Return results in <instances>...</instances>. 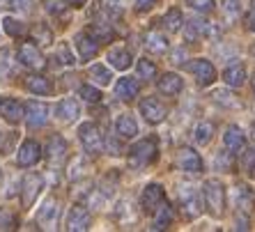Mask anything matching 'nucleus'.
Returning <instances> with one entry per match:
<instances>
[{"label": "nucleus", "instance_id": "obj_42", "mask_svg": "<svg viewBox=\"0 0 255 232\" xmlns=\"http://www.w3.org/2000/svg\"><path fill=\"white\" fill-rule=\"evenodd\" d=\"M78 97L88 104H99L101 102V92L97 88H92V85H81V88H78Z\"/></svg>", "mask_w": 255, "mask_h": 232}, {"label": "nucleus", "instance_id": "obj_40", "mask_svg": "<svg viewBox=\"0 0 255 232\" xmlns=\"http://www.w3.org/2000/svg\"><path fill=\"white\" fill-rule=\"evenodd\" d=\"M2 28H5V32H7L9 37H14V39H18V37L25 35L23 23H21V21H16V18H12V16L2 18Z\"/></svg>", "mask_w": 255, "mask_h": 232}, {"label": "nucleus", "instance_id": "obj_38", "mask_svg": "<svg viewBox=\"0 0 255 232\" xmlns=\"http://www.w3.org/2000/svg\"><path fill=\"white\" fill-rule=\"evenodd\" d=\"M69 7H71L69 0H44V9H46V14H51V16H62Z\"/></svg>", "mask_w": 255, "mask_h": 232}, {"label": "nucleus", "instance_id": "obj_19", "mask_svg": "<svg viewBox=\"0 0 255 232\" xmlns=\"http://www.w3.org/2000/svg\"><path fill=\"white\" fill-rule=\"evenodd\" d=\"M90 221H92V216H90L88 209H85L83 205H74V207L69 209V214H67V230L83 232L90 228Z\"/></svg>", "mask_w": 255, "mask_h": 232}, {"label": "nucleus", "instance_id": "obj_55", "mask_svg": "<svg viewBox=\"0 0 255 232\" xmlns=\"http://www.w3.org/2000/svg\"><path fill=\"white\" fill-rule=\"evenodd\" d=\"M251 131H253V138H255V122H253V126H251Z\"/></svg>", "mask_w": 255, "mask_h": 232}, {"label": "nucleus", "instance_id": "obj_35", "mask_svg": "<svg viewBox=\"0 0 255 232\" xmlns=\"http://www.w3.org/2000/svg\"><path fill=\"white\" fill-rule=\"evenodd\" d=\"M32 39L39 46H48V44H53V30L48 28L46 23H37L35 30H32Z\"/></svg>", "mask_w": 255, "mask_h": 232}, {"label": "nucleus", "instance_id": "obj_58", "mask_svg": "<svg viewBox=\"0 0 255 232\" xmlns=\"http://www.w3.org/2000/svg\"><path fill=\"white\" fill-rule=\"evenodd\" d=\"M0 136H2V133H0Z\"/></svg>", "mask_w": 255, "mask_h": 232}, {"label": "nucleus", "instance_id": "obj_15", "mask_svg": "<svg viewBox=\"0 0 255 232\" xmlns=\"http://www.w3.org/2000/svg\"><path fill=\"white\" fill-rule=\"evenodd\" d=\"M39 159H42V145L37 143V140H32V138L23 140V145H21L18 152H16V163L18 166L30 168V166H35Z\"/></svg>", "mask_w": 255, "mask_h": 232}, {"label": "nucleus", "instance_id": "obj_7", "mask_svg": "<svg viewBox=\"0 0 255 232\" xmlns=\"http://www.w3.org/2000/svg\"><path fill=\"white\" fill-rule=\"evenodd\" d=\"M140 115L145 117L147 124H161L168 115V108L163 106V102L156 99V97H145L140 102Z\"/></svg>", "mask_w": 255, "mask_h": 232}, {"label": "nucleus", "instance_id": "obj_48", "mask_svg": "<svg viewBox=\"0 0 255 232\" xmlns=\"http://www.w3.org/2000/svg\"><path fill=\"white\" fill-rule=\"evenodd\" d=\"M32 0H12V7L14 9H18V12H23V14H30L32 12Z\"/></svg>", "mask_w": 255, "mask_h": 232}, {"label": "nucleus", "instance_id": "obj_16", "mask_svg": "<svg viewBox=\"0 0 255 232\" xmlns=\"http://www.w3.org/2000/svg\"><path fill=\"white\" fill-rule=\"evenodd\" d=\"M163 200H166V191H163V186L161 184H147L145 189H142L140 207H142V212L154 214V209L159 207Z\"/></svg>", "mask_w": 255, "mask_h": 232}, {"label": "nucleus", "instance_id": "obj_50", "mask_svg": "<svg viewBox=\"0 0 255 232\" xmlns=\"http://www.w3.org/2000/svg\"><path fill=\"white\" fill-rule=\"evenodd\" d=\"M184 60H186V51H184V48H177V51L172 53V62H175V65H184Z\"/></svg>", "mask_w": 255, "mask_h": 232}, {"label": "nucleus", "instance_id": "obj_6", "mask_svg": "<svg viewBox=\"0 0 255 232\" xmlns=\"http://www.w3.org/2000/svg\"><path fill=\"white\" fill-rule=\"evenodd\" d=\"M18 60H21V65L32 69V72H42L44 67H46V58L37 48V44H32V42H23L18 46Z\"/></svg>", "mask_w": 255, "mask_h": 232}, {"label": "nucleus", "instance_id": "obj_2", "mask_svg": "<svg viewBox=\"0 0 255 232\" xmlns=\"http://www.w3.org/2000/svg\"><path fill=\"white\" fill-rule=\"evenodd\" d=\"M202 200L214 219H221L226 214V186L219 179H207L202 184Z\"/></svg>", "mask_w": 255, "mask_h": 232}, {"label": "nucleus", "instance_id": "obj_17", "mask_svg": "<svg viewBox=\"0 0 255 232\" xmlns=\"http://www.w3.org/2000/svg\"><path fill=\"white\" fill-rule=\"evenodd\" d=\"M0 115H2V119L9 122V124H18L25 115V106L18 102V99L2 97V99H0Z\"/></svg>", "mask_w": 255, "mask_h": 232}, {"label": "nucleus", "instance_id": "obj_41", "mask_svg": "<svg viewBox=\"0 0 255 232\" xmlns=\"http://www.w3.org/2000/svg\"><path fill=\"white\" fill-rule=\"evenodd\" d=\"M16 228H18L16 214H14L12 209L0 207V230L5 232V230H16Z\"/></svg>", "mask_w": 255, "mask_h": 232}, {"label": "nucleus", "instance_id": "obj_14", "mask_svg": "<svg viewBox=\"0 0 255 232\" xmlns=\"http://www.w3.org/2000/svg\"><path fill=\"white\" fill-rule=\"evenodd\" d=\"M232 200H235V207H237L239 214L249 216L255 209V191L249 184H237L232 191Z\"/></svg>", "mask_w": 255, "mask_h": 232}, {"label": "nucleus", "instance_id": "obj_57", "mask_svg": "<svg viewBox=\"0 0 255 232\" xmlns=\"http://www.w3.org/2000/svg\"><path fill=\"white\" fill-rule=\"evenodd\" d=\"M253 90H255V83H253Z\"/></svg>", "mask_w": 255, "mask_h": 232}, {"label": "nucleus", "instance_id": "obj_18", "mask_svg": "<svg viewBox=\"0 0 255 232\" xmlns=\"http://www.w3.org/2000/svg\"><path fill=\"white\" fill-rule=\"evenodd\" d=\"M74 48L78 51V58L88 62V60H92L99 53V42H97L90 32H78V35L74 37Z\"/></svg>", "mask_w": 255, "mask_h": 232}, {"label": "nucleus", "instance_id": "obj_30", "mask_svg": "<svg viewBox=\"0 0 255 232\" xmlns=\"http://www.w3.org/2000/svg\"><path fill=\"white\" fill-rule=\"evenodd\" d=\"M161 23H163V28H166L168 32H179L182 25H184V16H182V12H179L177 7H170L166 12V16L161 18Z\"/></svg>", "mask_w": 255, "mask_h": 232}, {"label": "nucleus", "instance_id": "obj_34", "mask_svg": "<svg viewBox=\"0 0 255 232\" xmlns=\"http://www.w3.org/2000/svg\"><path fill=\"white\" fill-rule=\"evenodd\" d=\"M90 35L95 37L99 44H104V42H111L115 37V32H113V28H111V23H92L90 25V30H88Z\"/></svg>", "mask_w": 255, "mask_h": 232}, {"label": "nucleus", "instance_id": "obj_31", "mask_svg": "<svg viewBox=\"0 0 255 232\" xmlns=\"http://www.w3.org/2000/svg\"><path fill=\"white\" fill-rule=\"evenodd\" d=\"M214 166H216V170H221V173H232V170H235V152H230L228 147L216 152Z\"/></svg>", "mask_w": 255, "mask_h": 232}, {"label": "nucleus", "instance_id": "obj_24", "mask_svg": "<svg viewBox=\"0 0 255 232\" xmlns=\"http://www.w3.org/2000/svg\"><path fill=\"white\" fill-rule=\"evenodd\" d=\"M138 92H140V83H138L136 78H120L118 85H115V97L118 99H122V102H133L138 97Z\"/></svg>", "mask_w": 255, "mask_h": 232}, {"label": "nucleus", "instance_id": "obj_39", "mask_svg": "<svg viewBox=\"0 0 255 232\" xmlns=\"http://www.w3.org/2000/svg\"><path fill=\"white\" fill-rule=\"evenodd\" d=\"M85 170H88V159L85 156H74V161H71V166H69V179H81L85 175Z\"/></svg>", "mask_w": 255, "mask_h": 232}, {"label": "nucleus", "instance_id": "obj_44", "mask_svg": "<svg viewBox=\"0 0 255 232\" xmlns=\"http://www.w3.org/2000/svg\"><path fill=\"white\" fill-rule=\"evenodd\" d=\"M242 166L244 170L249 175H255V147H244V159H242Z\"/></svg>", "mask_w": 255, "mask_h": 232}, {"label": "nucleus", "instance_id": "obj_32", "mask_svg": "<svg viewBox=\"0 0 255 232\" xmlns=\"http://www.w3.org/2000/svg\"><path fill=\"white\" fill-rule=\"evenodd\" d=\"M214 122H200V124L196 126V131H193V140H196L198 145H209L212 143V138H214Z\"/></svg>", "mask_w": 255, "mask_h": 232}, {"label": "nucleus", "instance_id": "obj_26", "mask_svg": "<svg viewBox=\"0 0 255 232\" xmlns=\"http://www.w3.org/2000/svg\"><path fill=\"white\" fill-rule=\"evenodd\" d=\"M223 81H226L228 88H242L246 83V67L242 62H235L223 72Z\"/></svg>", "mask_w": 255, "mask_h": 232}, {"label": "nucleus", "instance_id": "obj_37", "mask_svg": "<svg viewBox=\"0 0 255 232\" xmlns=\"http://www.w3.org/2000/svg\"><path fill=\"white\" fill-rule=\"evenodd\" d=\"M136 69H138V78H142V81H152V78H156V65L147 58L138 60Z\"/></svg>", "mask_w": 255, "mask_h": 232}, {"label": "nucleus", "instance_id": "obj_27", "mask_svg": "<svg viewBox=\"0 0 255 232\" xmlns=\"http://www.w3.org/2000/svg\"><path fill=\"white\" fill-rule=\"evenodd\" d=\"M172 219H175V212H172V207L163 200V203L159 205V207L154 209V221H152V230H166L168 226L172 223Z\"/></svg>", "mask_w": 255, "mask_h": 232}, {"label": "nucleus", "instance_id": "obj_36", "mask_svg": "<svg viewBox=\"0 0 255 232\" xmlns=\"http://www.w3.org/2000/svg\"><path fill=\"white\" fill-rule=\"evenodd\" d=\"M90 78H92L97 85H108L111 78H113V74H111V69L104 65H92L90 67Z\"/></svg>", "mask_w": 255, "mask_h": 232}, {"label": "nucleus", "instance_id": "obj_20", "mask_svg": "<svg viewBox=\"0 0 255 232\" xmlns=\"http://www.w3.org/2000/svg\"><path fill=\"white\" fill-rule=\"evenodd\" d=\"M55 115H58L60 122L71 124V122H76L78 115H81V106H78V102L74 97H65V99H60L58 106H55Z\"/></svg>", "mask_w": 255, "mask_h": 232}, {"label": "nucleus", "instance_id": "obj_25", "mask_svg": "<svg viewBox=\"0 0 255 232\" xmlns=\"http://www.w3.org/2000/svg\"><path fill=\"white\" fill-rule=\"evenodd\" d=\"M168 39L163 32H159V30H152V32H147V37H145V48H147L152 55H163L168 51Z\"/></svg>", "mask_w": 255, "mask_h": 232}, {"label": "nucleus", "instance_id": "obj_52", "mask_svg": "<svg viewBox=\"0 0 255 232\" xmlns=\"http://www.w3.org/2000/svg\"><path fill=\"white\" fill-rule=\"evenodd\" d=\"M246 28L255 32V9H251V14L246 16Z\"/></svg>", "mask_w": 255, "mask_h": 232}, {"label": "nucleus", "instance_id": "obj_51", "mask_svg": "<svg viewBox=\"0 0 255 232\" xmlns=\"http://www.w3.org/2000/svg\"><path fill=\"white\" fill-rule=\"evenodd\" d=\"M7 143L5 145H0V152H2V154H9V152H12V143H14V133H7Z\"/></svg>", "mask_w": 255, "mask_h": 232}, {"label": "nucleus", "instance_id": "obj_54", "mask_svg": "<svg viewBox=\"0 0 255 232\" xmlns=\"http://www.w3.org/2000/svg\"><path fill=\"white\" fill-rule=\"evenodd\" d=\"M251 53H253V58H255V44H253V46H251Z\"/></svg>", "mask_w": 255, "mask_h": 232}, {"label": "nucleus", "instance_id": "obj_9", "mask_svg": "<svg viewBox=\"0 0 255 232\" xmlns=\"http://www.w3.org/2000/svg\"><path fill=\"white\" fill-rule=\"evenodd\" d=\"M67 152H69V147H67V140L62 136H51L48 138V143H46V152H44V156H46L48 161V166L51 168H60L62 163H65L67 159Z\"/></svg>", "mask_w": 255, "mask_h": 232}, {"label": "nucleus", "instance_id": "obj_28", "mask_svg": "<svg viewBox=\"0 0 255 232\" xmlns=\"http://www.w3.org/2000/svg\"><path fill=\"white\" fill-rule=\"evenodd\" d=\"M115 131H118L120 138H136L138 136V124H136V119H133V115H129V113L120 115L118 122H115Z\"/></svg>", "mask_w": 255, "mask_h": 232}, {"label": "nucleus", "instance_id": "obj_3", "mask_svg": "<svg viewBox=\"0 0 255 232\" xmlns=\"http://www.w3.org/2000/svg\"><path fill=\"white\" fill-rule=\"evenodd\" d=\"M179 207L186 219H198L202 214V196L198 193L196 186L182 184L179 186Z\"/></svg>", "mask_w": 255, "mask_h": 232}, {"label": "nucleus", "instance_id": "obj_5", "mask_svg": "<svg viewBox=\"0 0 255 232\" xmlns=\"http://www.w3.org/2000/svg\"><path fill=\"white\" fill-rule=\"evenodd\" d=\"M44 189V177L37 173H28L23 179H21V205L23 209H30L37 203V198Z\"/></svg>", "mask_w": 255, "mask_h": 232}, {"label": "nucleus", "instance_id": "obj_12", "mask_svg": "<svg viewBox=\"0 0 255 232\" xmlns=\"http://www.w3.org/2000/svg\"><path fill=\"white\" fill-rule=\"evenodd\" d=\"M58 221H60V203L48 198L46 203L39 207L37 212V223L44 228V230H55L58 228Z\"/></svg>", "mask_w": 255, "mask_h": 232}, {"label": "nucleus", "instance_id": "obj_56", "mask_svg": "<svg viewBox=\"0 0 255 232\" xmlns=\"http://www.w3.org/2000/svg\"><path fill=\"white\" fill-rule=\"evenodd\" d=\"M251 9H255V0H251Z\"/></svg>", "mask_w": 255, "mask_h": 232}, {"label": "nucleus", "instance_id": "obj_11", "mask_svg": "<svg viewBox=\"0 0 255 232\" xmlns=\"http://www.w3.org/2000/svg\"><path fill=\"white\" fill-rule=\"evenodd\" d=\"M189 72L193 74V78H196V83L200 85V88H207V85H212L214 81H216V69H214V65L205 58H198V60H193V62H189Z\"/></svg>", "mask_w": 255, "mask_h": 232}, {"label": "nucleus", "instance_id": "obj_46", "mask_svg": "<svg viewBox=\"0 0 255 232\" xmlns=\"http://www.w3.org/2000/svg\"><path fill=\"white\" fill-rule=\"evenodd\" d=\"M223 12H226V16L235 18L239 14V0H223Z\"/></svg>", "mask_w": 255, "mask_h": 232}, {"label": "nucleus", "instance_id": "obj_23", "mask_svg": "<svg viewBox=\"0 0 255 232\" xmlns=\"http://www.w3.org/2000/svg\"><path fill=\"white\" fill-rule=\"evenodd\" d=\"M156 88H159L161 95H168V97H175L179 95L182 90H184V81H182V76L179 74H163V76L159 78V83H156Z\"/></svg>", "mask_w": 255, "mask_h": 232}, {"label": "nucleus", "instance_id": "obj_13", "mask_svg": "<svg viewBox=\"0 0 255 232\" xmlns=\"http://www.w3.org/2000/svg\"><path fill=\"white\" fill-rule=\"evenodd\" d=\"M23 119L30 129H42L48 122V106L44 102H28L25 104Z\"/></svg>", "mask_w": 255, "mask_h": 232}, {"label": "nucleus", "instance_id": "obj_22", "mask_svg": "<svg viewBox=\"0 0 255 232\" xmlns=\"http://www.w3.org/2000/svg\"><path fill=\"white\" fill-rule=\"evenodd\" d=\"M108 65L113 67V69H118V72H125V69H129L131 67V51L127 46H113L111 51H108L106 55Z\"/></svg>", "mask_w": 255, "mask_h": 232}, {"label": "nucleus", "instance_id": "obj_21", "mask_svg": "<svg viewBox=\"0 0 255 232\" xmlns=\"http://www.w3.org/2000/svg\"><path fill=\"white\" fill-rule=\"evenodd\" d=\"M223 145H226L230 152L239 154V152H244V147H246V133H244L237 124H230L226 129V133H223Z\"/></svg>", "mask_w": 255, "mask_h": 232}, {"label": "nucleus", "instance_id": "obj_10", "mask_svg": "<svg viewBox=\"0 0 255 232\" xmlns=\"http://www.w3.org/2000/svg\"><path fill=\"white\" fill-rule=\"evenodd\" d=\"M216 35H219V28H214L205 18H191V21L184 23L186 42H198L200 37H216Z\"/></svg>", "mask_w": 255, "mask_h": 232}, {"label": "nucleus", "instance_id": "obj_8", "mask_svg": "<svg viewBox=\"0 0 255 232\" xmlns=\"http://www.w3.org/2000/svg\"><path fill=\"white\" fill-rule=\"evenodd\" d=\"M175 166L191 175L202 173V159L193 147H179L177 154H175Z\"/></svg>", "mask_w": 255, "mask_h": 232}, {"label": "nucleus", "instance_id": "obj_45", "mask_svg": "<svg viewBox=\"0 0 255 232\" xmlns=\"http://www.w3.org/2000/svg\"><path fill=\"white\" fill-rule=\"evenodd\" d=\"M5 69L7 74H12L14 72V60H12V51H0V72Z\"/></svg>", "mask_w": 255, "mask_h": 232}, {"label": "nucleus", "instance_id": "obj_4", "mask_svg": "<svg viewBox=\"0 0 255 232\" xmlns=\"http://www.w3.org/2000/svg\"><path fill=\"white\" fill-rule=\"evenodd\" d=\"M78 138H81L83 149L90 156H97L104 152V136L99 133L95 122H83V124L78 126Z\"/></svg>", "mask_w": 255, "mask_h": 232}, {"label": "nucleus", "instance_id": "obj_49", "mask_svg": "<svg viewBox=\"0 0 255 232\" xmlns=\"http://www.w3.org/2000/svg\"><path fill=\"white\" fill-rule=\"evenodd\" d=\"M58 55H60V60H62L65 65H74V55L69 53V46H67V44H60L58 46Z\"/></svg>", "mask_w": 255, "mask_h": 232}, {"label": "nucleus", "instance_id": "obj_43", "mask_svg": "<svg viewBox=\"0 0 255 232\" xmlns=\"http://www.w3.org/2000/svg\"><path fill=\"white\" fill-rule=\"evenodd\" d=\"M186 5L191 9H196L200 14H209L214 12V7H216V0H186Z\"/></svg>", "mask_w": 255, "mask_h": 232}, {"label": "nucleus", "instance_id": "obj_47", "mask_svg": "<svg viewBox=\"0 0 255 232\" xmlns=\"http://www.w3.org/2000/svg\"><path fill=\"white\" fill-rule=\"evenodd\" d=\"M159 2H161V0H136V12L138 14H145V12H149V9H154Z\"/></svg>", "mask_w": 255, "mask_h": 232}, {"label": "nucleus", "instance_id": "obj_33", "mask_svg": "<svg viewBox=\"0 0 255 232\" xmlns=\"http://www.w3.org/2000/svg\"><path fill=\"white\" fill-rule=\"evenodd\" d=\"M212 99L219 104V106H223V108H242V102H239L232 92H228V90H214Z\"/></svg>", "mask_w": 255, "mask_h": 232}, {"label": "nucleus", "instance_id": "obj_29", "mask_svg": "<svg viewBox=\"0 0 255 232\" xmlns=\"http://www.w3.org/2000/svg\"><path fill=\"white\" fill-rule=\"evenodd\" d=\"M25 88H28V92H32V95H51V92H53V85L48 83V78L37 76V74L25 78Z\"/></svg>", "mask_w": 255, "mask_h": 232}, {"label": "nucleus", "instance_id": "obj_53", "mask_svg": "<svg viewBox=\"0 0 255 232\" xmlns=\"http://www.w3.org/2000/svg\"><path fill=\"white\" fill-rule=\"evenodd\" d=\"M69 2H71L74 7H83L85 2H88V0H69Z\"/></svg>", "mask_w": 255, "mask_h": 232}, {"label": "nucleus", "instance_id": "obj_1", "mask_svg": "<svg viewBox=\"0 0 255 232\" xmlns=\"http://www.w3.org/2000/svg\"><path fill=\"white\" fill-rule=\"evenodd\" d=\"M159 156V147H156V140L154 138H142L138 140L136 145H131L129 147V168L133 170H142V168L152 166Z\"/></svg>", "mask_w": 255, "mask_h": 232}]
</instances>
